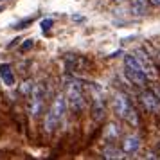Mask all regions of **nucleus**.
Masks as SVG:
<instances>
[{
  "instance_id": "f3484780",
  "label": "nucleus",
  "mask_w": 160,
  "mask_h": 160,
  "mask_svg": "<svg viewBox=\"0 0 160 160\" xmlns=\"http://www.w3.org/2000/svg\"><path fill=\"white\" fill-rule=\"evenodd\" d=\"M51 27H52V20H51V18H47V20L42 22V29H43V31H49Z\"/></svg>"
},
{
  "instance_id": "2eb2a0df",
  "label": "nucleus",
  "mask_w": 160,
  "mask_h": 160,
  "mask_svg": "<svg viewBox=\"0 0 160 160\" xmlns=\"http://www.w3.org/2000/svg\"><path fill=\"white\" fill-rule=\"evenodd\" d=\"M124 121H128V122H131V126H137L138 124V117H137V112L133 108H130V112H128V115H126V119Z\"/></svg>"
},
{
  "instance_id": "aec40b11",
  "label": "nucleus",
  "mask_w": 160,
  "mask_h": 160,
  "mask_svg": "<svg viewBox=\"0 0 160 160\" xmlns=\"http://www.w3.org/2000/svg\"><path fill=\"white\" fill-rule=\"evenodd\" d=\"M153 6H157V8H160V0H149Z\"/></svg>"
},
{
  "instance_id": "dca6fc26",
  "label": "nucleus",
  "mask_w": 160,
  "mask_h": 160,
  "mask_svg": "<svg viewBox=\"0 0 160 160\" xmlns=\"http://www.w3.org/2000/svg\"><path fill=\"white\" fill-rule=\"evenodd\" d=\"M119 137V128H117L115 124H110L108 126V135H106V138L108 140H113V138Z\"/></svg>"
},
{
  "instance_id": "a211bd4d",
  "label": "nucleus",
  "mask_w": 160,
  "mask_h": 160,
  "mask_svg": "<svg viewBox=\"0 0 160 160\" xmlns=\"http://www.w3.org/2000/svg\"><path fill=\"white\" fill-rule=\"evenodd\" d=\"M32 43H34L32 40H27L25 43H22V47H20V49H22V51H27V49H31V47H32Z\"/></svg>"
},
{
  "instance_id": "6ab92c4d",
  "label": "nucleus",
  "mask_w": 160,
  "mask_h": 160,
  "mask_svg": "<svg viewBox=\"0 0 160 160\" xmlns=\"http://www.w3.org/2000/svg\"><path fill=\"white\" fill-rule=\"evenodd\" d=\"M151 92H153V94H155V95H157V97L160 99V85H155V87L151 88Z\"/></svg>"
},
{
  "instance_id": "0eeeda50",
  "label": "nucleus",
  "mask_w": 160,
  "mask_h": 160,
  "mask_svg": "<svg viewBox=\"0 0 160 160\" xmlns=\"http://www.w3.org/2000/svg\"><path fill=\"white\" fill-rule=\"evenodd\" d=\"M112 106H113L115 115L121 117V119H126V115H128V112H130V108H131V104L128 102V99H126L122 94H115L113 95V99H112Z\"/></svg>"
},
{
  "instance_id": "f257e3e1",
  "label": "nucleus",
  "mask_w": 160,
  "mask_h": 160,
  "mask_svg": "<svg viewBox=\"0 0 160 160\" xmlns=\"http://www.w3.org/2000/svg\"><path fill=\"white\" fill-rule=\"evenodd\" d=\"M67 112V97L65 95H56V99L52 101L51 104V110L47 112V115H45V121H43V128L47 133H52V131H56V128L59 126V121L63 119Z\"/></svg>"
},
{
  "instance_id": "9d476101",
  "label": "nucleus",
  "mask_w": 160,
  "mask_h": 160,
  "mask_svg": "<svg viewBox=\"0 0 160 160\" xmlns=\"http://www.w3.org/2000/svg\"><path fill=\"white\" fill-rule=\"evenodd\" d=\"M0 79L6 87H13L15 85V74H13V68L8 65V63H2L0 65Z\"/></svg>"
},
{
  "instance_id": "39448f33",
  "label": "nucleus",
  "mask_w": 160,
  "mask_h": 160,
  "mask_svg": "<svg viewBox=\"0 0 160 160\" xmlns=\"http://www.w3.org/2000/svg\"><path fill=\"white\" fill-rule=\"evenodd\" d=\"M133 56L137 58V61L140 63V67H142V70L146 72V76L148 78H157V68H155V63L151 61V58L146 54L144 51H135L133 52Z\"/></svg>"
},
{
  "instance_id": "4468645a",
  "label": "nucleus",
  "mask_w": 160,
  "mask_h": 160,
  "mask_svg": "<svg viewBox=\"0 0 160 160\" xmlns=\"http://www.w3.org/2000/svg\"><path fill=\"white\" fill-rule=\"evenodd\" d=\"M32 88H34V83H32L31 79L23 81L22 85H20V94H22V95H25V97H29V95H31V92H32Z\"/></svg>"
},
{
  "instance_id": "20e7f679",
  "label": "nucleus",
  "mask_w": 160,
  "mask_h": 160,
  "mask_svg": "<svg viewBox=\"0 0 160 160\" xmlns=\"http://www.w3.org/2000/svg\"><path fill=\"white\" fill-rule=\"evenodd\" d=\"M31 102H29V113L32 117H38L42 113V108H43V97H45V90L43 85H34L32 92H31Z\"/></svg>"
},
{
  "instance_id": "6e6552de",
  "label": "nucleus",
  "mask_w": 160,
  "mask_h": 160,
  "mask_svg": "<svg viewBox=\"0 0 160 160\" xmlns=\"http://www.w3.org/2000/svg\"><path fill=\"white\" fill-rule=\"evenodd\" d=\"M63 61H65V67L70 72H79V70H85L88 67L87 58H83L79 54H68V56H65Z\"/></svg>"
},
{
  "instance_id": "7ed1b4c3",
  "label": "nucleus",
  "mask_w": 160,
  "mask_h": 160,
  "mask_svg": "<svg viewBox=\"0 0 160 160\" xmlns=\"http://www.w3.org/2000/svg\"><path fill=\"white\" fill-rule=\"evenodd\" d=\"M67 104L74 112H83L85 108V97H83V87L78 79H67Z\"/></svg>"
},
{
  "instance_id": "412c9836",
  "label": "nucleus",
  "mask_w": 160,
  "mask_h": 160,
  "mask_svg": "<svg viewBox=\"0 0 160 160\" xmlns=\"http://www.w3.org/2000/svg\"><path fill=\"white\" fill-rule=\"evenodd\" d=\"M113 2H119V4H121V2H126V0H113Z\"/></svg>"
},
{
  "instance_id": "423d86ee",
  "label": "nucleus",
  "mask_w": 160,
  "mask_h": 160,
  "mask_svg": "<svg viewBox=\"0 0 160 160\" xmlns=\"http://www.w3.org/2000/svg\"><path fill=\"white\" fill-rule=\"evenodd\" d=\"M140 101L144 104L146 112H149V113H158L160 112V99L153 94L151 90H144L140 94Z\"/></svg>"
},
{
  "instance_id": "9b49d317",
  "label": "nucleus",
  "mask_w": 160,
  "mask_h": 160,
  "mask_svg": "<svg viewBox=\"0 0 160 160\" xmlns=\"http://www.w3.org/2000/svg\"><path fill=\"white\" fill-rule=\"evenodd\" d=\"M148 2L149 0H131V13L137 16L144 15L148 11Z\"/></svg>"
},
{
  "instance_id": "f8f14e48",
  "label": "nucleus",
  "mask_w": 160,
  "mask_h": 160,
  "mask_svg": "<svg viewBox=\"0 0 160 160\" xmlns=\"http://www.w3.org/2000/svg\"><path fill=\"white\" fill-rule=\"evenodd\" d=\"M92 115H94L95 121H101L102 117H104V99H101V101H94Z\"/></svg>"
},
{
  "instance_id": "1a4fd4ad",
  "label": "nucleus",
  "mask_w": 160,
  "mask_h": 160,
  "mask_svg": "<svg viewBox=\"0 0 160 160\" xmlns=\"http://www.w3.org/2000/svg\"><path fill=\"white\" fill-rule=\"evenodd\" d=\"M138 148H140V140L137 135H130L122 140V153H126V155H135Z\"/></svg>"
},
{
  "instance_id": "f03ea898",
  "label": "nucleus",
  "mask_w": 160,
  "mask_h": 160,
  "mask_svg": "<svg viewBox=\"0 0 160 160\" xmlns=\"http://www.w3.org/2000/svg\"><path fill=\"white\" fill-rule=\"evenodd\" d=\"M124 74H126L128 81L133 83V85H137V87H146L148 85V79H149L146 76V72L142 70L140 63L137 61V58L131 56V54L124 56Z\"/></svg>"
},
{
  "instance_id": "ddd939ff",
  "label": "nucleus",
  "mask_w": 160,
  "mask_h": 160,
  "mask_svg": "<svg viewBox=\"0 0 160 160\" xmlns=\"http://www.w3.org/2000/svg\"><path fill=\"white\" fill-rule=\"evenodd\" d=\"M102 157L104 158H122V151L117 149L115 146H108L102 149Z\"/></svg>"
}]
</instances>
